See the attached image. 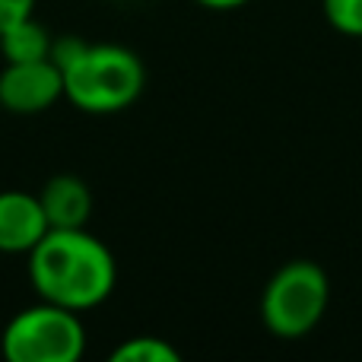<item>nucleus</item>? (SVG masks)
<instances>
[{
  "label": "nucleus",
  "instance_id": "20e7f679",
  "mask_svg": "<svg viewBox=\"0 0 362 362\" xmlns=\"http://www.w3.org/2000/svg\"><path fill=\"white\" fill-rule=\"evenodd\" d=\"M327 305V276L318 264L293 261L267 283L261 312L264 321L280 337L308 334Z\"/></svg>",
  "mask_w": 362,
  "mask_h": 362
},
{
  "label": "nucleus",
  "instance_id": "423d86ee",
  "mask_svg": "<svg viewBox=\"0 0 362 362\" xmlns=\"http://www.w3.org/2000/svg\"><path fill=\"white\" fill-rule=\"evenodd\" d=\"M42 200L23 191L0 194V251H32L48 232Z\"/></svg>",
  "mask_w": 362,
  "mask_h": 362
},
{
  "label": "nucleus",
  "instance_id": "1a4fd4ad",
  "mask_svg": "<svg viewBox=\"0 0 362 362\" xmlns=\"http://www.w3.org/2000/svg\"><path fill=\"white\" fill-rule=\"evenodd\" d=\"M178 353L172 346H165L163 340L153 337H137L131 344H124L121 350H115V362H175Z\"/></svg>",
  "mask_w": 362,
  "mask_h": 362
},
{
  "label": "nucleus",
  "instance_id": "0eeeda50",
  "mask_svg": "<svg viewBox=\"0 0 362 362\" xmlns=\"http://www.w3.org/2000/svg\"><path fill=\"white\" fill-rule=\"evenodd\" d=\"M42 210L48 216L51 229H83V223L89 219L93 210V197H89V187L80 178H51L42 191Z\"/></svg>",
  "mask_w": 362,
  "mask_h": 362
},
{
  "label": "nucleus",
  "instance_id": "9d476101",
  "mask_svg": "<svg viewBox=\"0 0 362 362\" xmlns=\"http://www.w3.org/2000/svg\"><path fill=\"white\" fill-rule=\"evenodd\" d=\"M325 13L340 32L362 35V0H325Z\"/></svg>",
  "mask_w": 362,
  "mask_h": 362
},
{
  "label": "nucleus",
  "instance_id": "f257e3e1",
  "mask_svg": "<svg viewBox=\"0 0 362 362\" xmlns=\"http://www.w3.org/2000/svg\"><path fill=\"white\" fill-rule=\"evenodd\" d=\"M32 283L48 302L64 308H89L115 286V261L102 242L83 229H48L32 248Z\"/></svg>",
  "mask_w": 362,
  "mask_h": 362
},
{
  "label": "nucleus",
  "instance_id": "39448f33",
  "mask_svg": "<svg viewBox=\"0 0 362 362\" xmlns=\"http://www.w3.org/2000/svg\"><path fill=\"white\" fill-rule=\"evenodd\" d=\"M61 95H64V74L51 57L6 64V70L0 74V102L10 112L19 115L42 112Z\"/></svg>",
  "mask_w": 362,
  "mask_h": 362
},
{
  "label": "nucleus",
  "instance_id": "f8f14e48",
  "mask_svg": "<svg viewBox=\"0 0 362 362\" xmlns=\"http://www.w3.org/2000/svg\"><path fill=\"white\" fill-rule=\"evenodd\" d=\"M200 4L216 6V10H229V6H238V4H245V0H200Z\"/></svg>",
  "mask_w": 362,
  "mask_h": 362
},
{
  "label": "nucleus",
  "instance_id": "f03ea898",
  "mask_svg": "<svg viewBox=\"0 0 362 362\" xmlns=\"http://www.w3.org/2000/svg\"><path fill=\"white\" fill-rule=\"evenodd\" d=\"M64 74V95L74 105L86 112H118L131 105L137 93L144 89V67L124 48H89L61 67Z\"/></svg>",
  "mask_w": 362,
  "mask_h": 362
},
{
  "label": "nucleus",
  "instance_id": "7ed1b4c3",
  "mask_svg": "<svg viewBox=\"0 0 362 362\" xmlns=\"http://www.w3.org/2000/svg\"><path fill=\"white\" fill-rule=\"evenodd\" d=\"M83 344L86 331L74 308L54 302L19 312L4 331V353L13 362H74Z\"/></svg>",
  "mask_w": 362,
  "mask_h": 362
},
{
  "label": "nucleus",
  "instance_id": "6e6552de",
  "mask_svg": "<svg viewBox=\"0 0 362 362\" xmlns=\"http://www.w3.org/2000/svg\"><path fill=\"white\" fill-rule=\"evenodd\" d=\"M0 51H4L6 64L45 61V57H51V38L35 19L25 16L0 32Z\"/></svg>",
  "mask_w": 362,
  "mask_h": 362
},
{
  "label": "nucleus",
  "instance_id": "9b49d317",
  "mask_svg": "<svg viewBox=\"0 0 362 362\" xmlns=\"http://www.w3.org/2000/svg\"><path fill=\"white\" fill-rule=\"evenodd\" d=\"M32 4H35V0H0V32L10 29V25L19 23V19L29 16Z\"/></svg>",
  "mask_w": 362,
  "mask_h": 362
}]
</instances>
